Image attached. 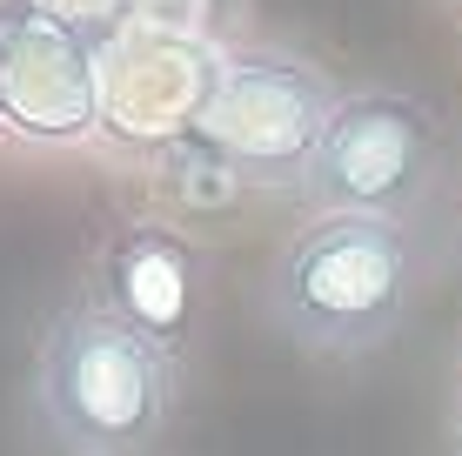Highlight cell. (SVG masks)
Returning a JSON list of instances; mask_svg holds the SVG:
<instances>
[{
    "label": "cell",
    "mask_w": 462,
    "mask_h": 456,
    "mask_svg": "<svg viewBox=\"0 0 462 456\" xmlns=\"http://www.w3.org/2000/svg\"><path fill=\"white\" fill-rule=\"evenodd\" d=\"M422 282V235L395 215H315L282 242L262 309L315 356H362L402 329Z\"/></svg>",
    "instance_id": "6da1fadb"
},
{
    "label": "cell",
    "mask_w": 462,
    "mask_h": 456,
    "mask_svg": "<svg viewBox=\"0 0 462 456\" xmlns=\"http://www.w3.org/2000/svg\"><path fill=\"white\" fill-rule=\"evenodd\" d=\"M34 403L60 456H148L174 416V356L101 295H81L41 342Z\"/></svg>",
    "instance_id": "7a4b0ae2"
},
{
    "label": "cell",
    "mask_w": 462,
    "mask_h": 456,
    "mask_svg": "<svg viewBox=\"0 0 462 456\" xmlns=\"http://www.w3.org/2000/svg\"><path fill=\"white\" fill-rule=\"evenodd\" d=\"M342 88L315 60L282 47H228L201 141L242 175V188H301Z\"/></svg>",
    "instance_id": "3957f363"
},
{
    "label": "cell",
    "mask_w": 462,
    "mask_h": 456,
    "mask_svg": "<svg viewBox=\"0 0 462 456\" xmlns=\"http://www.w3.org/2000/svg\"><path fill=\"white\" fill-rule=\"evenodd\" d=\"M436 168H442V135L416 94L356 88L336 101L322 141H315L301 201H315V215H395V222H409L422 195L436 188Z\"/></svg>",
    "instance_id": "277c9868"
},
{
    "label": "cell",
    "mask_w": 462,
    "mask_h": 456,
    "mask_svg": "<svg viewBox=\"0 0 462 456\" xmlns=\"http://www.w3.org/2000/svg\"><path fill=\"white\" fill-rule=\"evenodd\" d=\"M0 135L27 148L101 141V41L60 14H0Z\"/></svg>",
    "instance_id": "5b68a950"
},
{
    "label": "cell",
    "mask_w": 462,
    "mask_h": 456,
    "mask_svg": "<svg viewBox=\"0 0 462 456\" xmlns=\"http://www.w3.org/2000/svg\"><path fill=\"white\" fill-rule=\"evenodd\" d=\"M228 47L121 21L101 41V135L162 154L201 128Z\"/></svg>",
    "instance_id": "8992f818"
},
{
    "label": "cell",
    "mask_w": 462,
    "mask_h": 456,
    "mask_svg": "<svg viewBox=\"0 0 462 456\" xmlns=\"http://www.w3.org/2000/svg\"><path fill=\"white\" fill-rule=\"evenodd\" d=\"M101 302L148 329L154 342L181 363L195 336V302H201V248L168 222H127L101 248Z\"/></svg>",
    "instance_id": "52a82bcc"
},
{
    "label": "cell",
    "mask_w": 462,
    "mask_h": 456,
    "mask_svg": "<svg viewBox=\"0 0 462 456\" xmlns=\"http://www.w3.org/2000/svg\"><path fill=\"white\" fill-rule=\"evenodd\" d=\"M248 0H127V21L162 27V34H188V41H228Z\"/></svg>",
    "instance_id": "ba28073f"
},
{
    "label": "cell",
    "mask_w": 462,
    "mask_h": 456,
    "mask_svg": "<svg viewBox=\"0 0 462 456\" xmlns=\"http://www.w3.org/2000/svg\"><path fill=\"white\" fill-rule=\"evenodd\" d=\"M34 14H60V21H74V27H121L127 21V0H27Z\"/></svg>",
    "instance_id": "9c48e42d"
},
{
    "label": "cell",
    "mask_w": 462,
    "mask_h": 456,
    "mask_svg": "<svg viewBox=\"0 0 462 456\" xmlns=\"http://www.w3.org/2000/svg\"><path fill=\"white\" fill-rule=\"evenodd\" d=\"M449 430H456V443H462V363H456V389H449Z\"/></svg>",
    "instance_id": "30bf717a"
},
{
    "label": "cell",
    "mask_w": 462,
    "mask_h": 456,
    "mask_svg": "<svg viewBox=\"0 0 462 456\" xmlns=\"http://www.w3.org/2000/svg\"><path fill=\"white\" fill-rule=\"evenodd\" d=\"M456 228H462V201H456Z\"/></svg>",
    "instance_id": "8fae6325"
}]
</instances>
